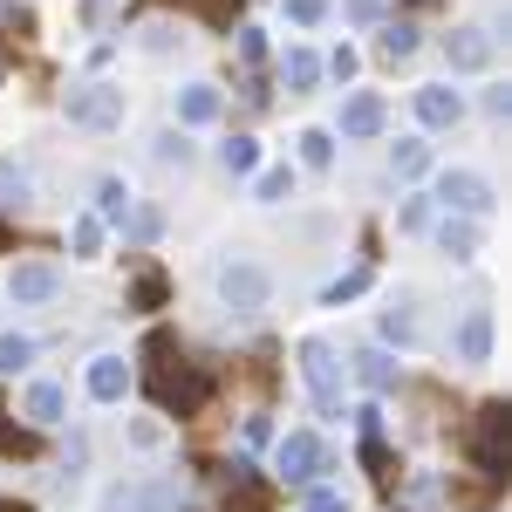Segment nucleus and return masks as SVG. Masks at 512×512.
Wrapping results in <instances>:
<instances>
[{
	"mask_svg": "<svg viewBox=\"0 0 512 512\" xmlns=\"http://www.w3.org/2000/svg\"><path fill=\"white\" fill-rule=\"evenodd\" d=\"M144 362H151L144 383H151L164 417H198V410L212 403V376L178 349V335H151V342H144Z\"/></svg>",
	"mask_w": 512,
	"mask_h": 512,
	"instance_id": "f257e3e1",
	"label": "nucleus"
},
{
	"mask_svg": "<svg viewBox=\"0 0 512 512\" xmlns=\"http://www.w3.org/2000/svg\"><path fill=\"white\" fill-rule=\"evenodd\" d=\"M472 458H478V472L492 478V485H506V472H512V410L506 403H485V410H478Z\"/></svg>",
	"mask_w": 512,
	"mask_h": 512,
	"instance_id": "f03ea898",
	"label": "nucleus"
},
{
	"mask_svg": "<svg viewBox=\"0 0 512 512\" xmlns=\"http://www.w3.org/2000/svg\"><path fill=\"white\" fill-rule=\"evenodd\" d=\"M219 301L239 308V315H260L274 301V280H267V267H253V260H226L219 267Z\"/></svg>",
	"mask_w": 512,
	"mask_h": 512,
	"instance_id": "7ed1b4c3",
	"label": "nucleus"
},
{
	"mask_svg": "<svg viewBox=\"0 0 512 512\" xmlns=\"http://www.w3.org/2000/svg\"><path fill=\"white\" fill-rule=\"evenodd\" d=\"M69 123H82V130H117L123 123V89L117 82H82V89H69Z\"/></svg>",
	"mask_w": 512,
	"mask_h": 512,
	"instance_id": "20e7f679",
	"label": "nucleus"
},
{
	"mask_svg": "<svg viewBox=\"0 0 512 512\" xmlns=\"http://www.w3.org/2000/svg\"><path fill=\"white\" fill-rule=\"evenodd\" d=\"M274 472L287 478V485H315L321 472H328V444H321L315 431H287L274 451Z\"/></svg>",
	"mask_w": 512,
	"mask_h": 512,
	"instance_id": "39448f33",
	"label": "nucleus"
},
{
	"mask_svg": "<svg viewBox=\"0 0 512 512\" xmlns=\"http://www.w3.org/2000/svg\"><path fill=\"white\" fill-rule=\"evenodd\" d=\"M301 376H308V390H315L321 417H342V362L328 342H301Z\"/></svg>",
	"mask_w": 512,
	"mask_h": 512,
	"instance_id": "423d86ee",
	"label": "nucleus"
},
{
	"mask_svg": "<svg viewBox=\"0 0 512 512\" xmlns=\"http://www.w3.org/2000/svg\"><path fill=\"white\" fill-rule=\"evenodd\" d=\"M492 55H499V41L485 35V28H451V35H444V62H451L458 76H478V69H492Z\"/></svg>",
	"mask_w": 512,
	"mask_h": 512,
	"instance_id": "0eeeda50",
	"label": "nucleus"
},
{
	"mask_svg": "<svg viewBox=\"0 0 512 512\" xmlns=\"http://www.w3.org/2000/svg\"><path fill=\"white\" fill-rule=\"evenodd\" d=\"M437 198H444L451 212H465V219H485V212H492V185H485L478 171H444V178H437Z\"/></svg>",
	"mask_w": 512,
	"mask_h": 512,
	"instance_id": "6e6552de",
	"label": "nucleus"
},
{
	"mask_svg": "<svg viewBox=\"0 0 512 512\" xmlns=\"http://www.w3.org/2000/svg\"><path fill=\"white\" fill-rule=\"evenodd\" d=\"M7 294H14L21 308H41V301H55V294H62V274H55L48 260H21V267L7 274Z\"/></svg>",
	"mask_w": 512,
	"mask_h": 512,
	"instance_id": "1a4fd4ad",
	"label": "nucleus"
},
{
	"mask_svg": "<svg viewBox=\"0 0 512 512\" xmlns=\"http://www.w3.org/2000/svg\"><path fill=\"white\" fill-rule=\"evenodd\" d=\"M458 117H465V96L458 89H444V82L437 89H417V123L424 130H451Z\"/></svg>",
	"mask_w": 512,
	"mask_h": 512,
	"instance_id": "9d476101",
	"label": "nucleus"
},
{
	"mask_svg": "<svg viewBox=\"0 0 512 512\" xmlns=\"http://www.w3.org/2000/svg\"><path fill=\"white\" fill-rule=\"evenodd\" d=\"M103 512H171V492L164 485H110Z\"/></svg>",
	"mask_w": 512,
	"mask_h": 512,
	"instance_id": "9b49d317",
	"label": "nucleus"
},
{
	"mask_svg": "<svg viewBox=\"0 0 512 512\" xmlns=\"http://www.w3.org/2000/svg\"><path fill=\"white\" fill-rule=\"evenodd\" d=\"M123 390H130V362L123 355H96L89 362V396L96 403H123Z\"/></svg>",
	"mask_w": 512,
	"mask_h": 512,
	"instance_id": "f8f14e48",
	"label": "nucleus"
},
{
	"mask_svg": "<svg viewBox=\"0 0 512 512\" xmlns=\"http://www.w3.org/2000/svg\"><path fill=\"white\" fill-rule=\"evenodd\" d=\"M458 362H492V308H472L458 321Z\"/></svg>",
	"mask_w": 512,
	"mask_h": 512,
	"instance_id": "ddd939ff",
	"label": "nucleus"
},
{
	"mask_svg": "<svg viewBox=\"0 0 512 512\" xmlns=\"http://www.w3.org/2000/svg\"><path fill=\"white\" fill-rule=\"evenodd\" d=\"M219 110H226V96L212 82H185L178 89V123H219Z\"/></svg>",
	"mask_w": 512,
	"mask_h": 512,
	"instance_id": "4468645a",
	"label": "nucleus"
},
{
	"mask_svg": "<svg viewBox=\"0 0 512 512\" xmlns=\"http://www.w3.org/2000/svg\"><path fill=\"white\" fill-rule=\"evenodd\" d=\"M226 512H274V485H260L253 465H233V499H226Z\"/></svg>",
	"mask_w": 512,
	"mask_h": 512,
	"instance_id": "2eb2a0df",
	"label": "nucleus"
},
{
	"mask_svg": "<svg viewBox=\"0 0 512 512\" xmlns=\"http://www.w3.org/2000/svg\"><path fill=\"white\" fill-rule=\"evenodd\" d=\"M376 130H383V96H369V89L349 96L342 103V137H376Z\"/></svg>",
	"mask_w": 512,
	"mask_h": 512,
	"instance_id": "dca6fc26",
	"label": "nucleus"
},
{
	"mask_svg": "<svg viewBox=\"0 0 512 512\" xmlns=\"http://www.w3.org/2000/svg\"><path fill=\"white\" fill-rule=\"evenodd\" d=\"M437 246H444L451 260H472L478 253V226L465 219V212H444V219H437Z\"/></svg>",
	"mask_w": 512,
	"mask_h": 512,
	"instance_id": "f3484780",
	"label": "nucleus"
},
{
	"mask_svg": "<svg viewBox=\"0 0 512 512\" xmlns=\"http://www.w3.org/2000/svg\"><path fill=\"white\" fill-rule=\"evenodd\" d=\"M424 328H417V301L410 294H396L390 308H383V342H396V349H410Z\"/></svg>",
	"mask_w": 512,
	"mask_h": 512,
	"instance_id": "a211bd4d",
	"label": "nucleus"
},
{
	"mask_svg": "<svg viewBox=\"0 0 512 512\" xmlns=\"http://www.w3.org/2000/svg\"><path fill=\"white\" fill-rule=\"evenodd\" d=\"M62 410H69V396L55 390V383H35V390H28V403H21V417H28L35 431H48V424H62Z\"/></svg>",
	"mask_w": 512,
	"mask_h": 512,
	"instance_id": "6ab92c4d",
	"label": "nucleus"
},
{
	"mask_svg": "<svg viewBox=\"0 0 512 512\" xmlns=\"http://www.w3.org/2000/svg\"><path fill=\"white\" fill-rule=\"evenodd\" d=\"M280 76H287V89H294V96H308V89L321 82V55H315V48H287Z\"/></svg>",
	"mask_w": 512,
	"mask_h": 512,
	"instance_id": "aec40b11",
	"label": "nucleus"
},
{
	"mask_svg": "<svg viewBox=\"0 0 512 512\" xmlns=\"http://www.w3.org/2000/svg\"><path fill=\"white\" fill-rule=\"evenodd\" d=\"M390 171H396V178H424V171H431V144L396 137V144H390Z\"/></svg>",
	"mask_w": 512,
	"mask_h": 512,
	"instance_id": "412c9836",
	"label": "nucleus"
},
{
	"mask_svg": "<svg viewBox=\"0 0 512 512\" xmlns=\"http://www.w3.org/2000/svg\"><path fill=\"white\" fill-rule=\"evenodd\" d=\"M96 219H103V226H130V192H123V178H103V185H96Z\"/></svg>",
	"mask_w": 512,
	"mask_h": 512,
	"instance_id": "4be33fe9",
	"label": "nucleus"
},
{
	"mask_svg": "<svg viewBox=\"0 0 512 512\" xmlns=\"http://www.w3.org/2000/svg\"><path fill=\"white\" fill-rule=\"evenodd\" d=\"M355 376H362V383H369V390L383 396V390H396V362L383 349H362L355 355Z\"/></svg>",
	"mask_w": 512,
	"mask_h": 512,
	"instance_id": "5701e85b",
	"label": "nucleus"
},
{
	"mask_svg": "<svg viewBox=\"0 0 512 512\" xmlns=\"http://www.w3.org/2000/svg\"><path fill=\"white\" fill-rule=\"evenodd\" d=\"M219 164H226L233 178H253V171H260V144H253V137H226V144H219Z\"/></svg>",
	"mask_w": 512,
	"mask_h": 512,
	"instance_id": "b1692460",
	"label": "nucleus"
},
{
	"mask_svg": "<svg viewBox=\"0 0 512 512\" xmlns=\"http://www.w3.org/2000/svg\"><path fill=\"white\" fill-rule=\"evenodd\" d=\"M294 144H301V164H308V171H328V164H335V137H328V130H301Z\"/></svg>",
	"mask_w": 512,
	"mask_h": 512,
	"instance_id": "393cba45",
	"label": "nucleus"
},
{
	"mask_svg": "<svg viewBox=\"0 0 512 512\" xmlns=\"http://www.w3.org/2000/svg\"><path fill=\"white\" fill-rule=\"evenodd\" d=\"M287 192H294V171H287V164H267V171L253 178V198H260V205H280Z\"/></svg>",
	"mask_w": 512,
	"mask_h": 512,
	"instance_id": "a878e982",
	"label": "nucleus"
},
{
	"mask_svg": "<svg viewBox=\"0 0 512 512\" xmlns=\"http://www.w3.org/2000/svg\"><path fill=\"white\" fill-rule=\"evenodd\" d=\"M69 246H76V260H96V246H103V219L82 212L76 226H69Z\"/></svg>",
	"mask_w": 512,
	"mask_h": 512,
	"instance_id": "bb28decb",
	"label": "nucleus"
},
{
	"mask_svg": "<svg viewBox=\"0 0 512 512\" xmlns=\"http://www.w3.org/2000/svg\"><path fill=\"white\" fill-rule=\"evenodd\" d=\"M383 55H390V62H410V55H417V28H410V21H390V28H383Z\"/></svg>",
	"mask_w": 512,
	"mask_h": 512,
	"instance_id": "cd10ccee",
	"label": "nucleus"
},
{
	"mask_svg": "<svg viewBox=\"0 0 512 512\" xmlns=\"http://www.w3.org/2000/svg\"><path fill=\"white\" fill-rule=\"evenodd\" d=\"M21 205H28V171L0 164V212H21Z\"/></svg>",
	"mask_w": 512,
	"mask_h": 512,
	"instance_id": "c85d7f7f",
	"label": "nucleus"
},
{
	"mask_svg": "<svg viewBox=\"0 0 512 512\" xmlns=\"http://www.w3.org/2000/svg\"><path fill=\"white\" fill-rule=\"evenodd\" d=\"M35 362V342L28 335H0V376H14V369H28Z\"/></svg>",
	"mask_w": 512,
	"mask_h": 512,
	"instance_id": "c756f323",
	"label": "nucleus"
},
{
	"mask_svg": "<svg viewBox=\"0 0 512 512\" xmlns=\"http://www.w3.org/2000/svg\"><path fill=\"white\" fill-rule=\"evenodd\" d=\"M171 7H192V14L212 21V28H233L239 21V0H171Z\"/></svg>",
	"mask_w": 512,
	"mask_h": 512,
	"instance_id": "7c9ffc66",
	"label": "nucleus"
},
{
	"mask_svg": "<svg viewBox=\"0 0 512 512\" xmlns=\"http://www.w3.org/2000/svg\"><path fill=\"white\" fill-rule=\"evenodd\" d=\"M362 287H369V274H362V267H355V274L328 280V287H321V301H328V308H342V301H355V294H362Z\"/></svg>",
	"mask_w": 512,
	"mask_h": 512,
	"instance_id": "2f4dec72",
	"label": "nucleus"
},
{
	"mask_svg": "<svg viewBox=\"0 0 512 512\" xmlns=\"http://www.w3.org/2000/svg\"><path fill=\"white\" fill-rule=\"evenodd\" d=\"M239 62H246V69L267 62V35H260V28H239Z\"/></svg>",
	"mask_w": 512,
	"mask_h": 512,
	"instance_id": "473e14b6",
	"label": "nucleus"
},
{
	"mask_svg": "<svg viewBox=\"0 0 512 512\" xmlns=\"http://www.w3.org/2000/svg\"><path fill=\"white\" fill-rule=\"evenodd\" d=\"M396 226H403V233H424V226H431V198H410V205L396 212Z\"/></svg>",
	"mask_w": 512,
	"mask_h": 512,
	"instance_id": "72a5a7b5",
	"label": "nucleus"
},
{
	"mask_svg": "<svg viewBox=\"0 0 512 512\" xmlns=\"http://www.w3.org/2000/svg\"><path fill=\"white\" fill-rule=\"evenodd\" d=\"M158 164H178V171H185V164H192V144L164 130V137H158Z\"/></svg>",
	"mask_w": 512,
	"mask_h": 512,
	"instance_id": "f704fd0d",
	"label": "nucleus"
},
{
	"mask_svg": "<svg viewBox=\"0 0 512 512\" xmlns=\"http://www.w3.org/2000/svg\"><path fill=\"white\" fill-rule=\"evenodd\" d=\"M321 14H328V0H287V21H301V28H315Z\"/></svg>",
	"mask_w": 512,
	"mask_h": 512,
	"instance_id": "c9c22d12",
	"label": "nucleus"
},
{
	"mask_svg": "<svg viewBox=\"0 0 512 512\" xmlns=\"http://www.w3.org/2000/svg\"><path fill=\"white\" fill-rule=\"evenodd\" d=\"M0 451H14V458H35V437L14 431V424H0Z\"/></svg>",
	"mask_w": 512,
	"mask_h": 512,
	"instance_id": "e433bc0d",
	"label": "nucleus"
},
{
	"mask_svg": "<svg viewBox=\"0 0 512 512\" xmlns=\"http://www.w3.org/2000/svg\"><path fill=\"white\" fill-rule=\"evenodd\" d=\"M321 76L349 82V76H355V48H335V55H328V62H321Z\"/></svg>",
	"mask_w": 512,
	"mask_h": 512,
	"instance_id": "4c0bfd02",
	"label": "nucleus"
},
{
	"mask_svg": "<svg viewBox=\"0 0 512 512\" xmlns=\"http://www.w3.org/2000/svg\"><path fill=\"white\" fill-rule=\"evenodd\" d=\"M130 301H137V308H158V301H164V274H144V280H137V294H130Z\"/></svg>",
	"mask_w": 512,
	"mask_h": 512,
	"instance_id": "58836bf2",
	"label": "nucleus"
},
{
	"mask_svg": "<svg viewBox=\"0 0 512 512\" xmlns=\"http://www.w3.org/2000/svg\"><path fill=\"white\" fill-rule=\"evenodd\" d=\"M171 41H185L171 21H151V28H144V48H171Z\"/></svg>",
	"mask_w": 512,
	"mask_h": 512,
	"instance_id": "ea45409f",
	"label": "nucleus"
},
{
	"mask_svg": "<svg viewBox=\"0 0 512 512\" xmlns=\"http://www.w3.org/2000/svg\"><path fill=\"white\" fill-rule=\"evenodd\" d=\"M342 14H349V21H376V14H383V0H342Z\"/></svg>",
	"mask_w": 512,
	"mask_h": 512,
	"instance_id": "a19ab883",
	"label": "nucleus"
},
{
	"mask_svg": "<svg viewBox=\"0 0 512 512\" xmlns=\"http://www.w3.org/2000/svg\"><path fill=\"white\" fill-rule=\"evenodd\" d=\"M308 512H349V499H342V492H315V499H308Z\"/></svg>",
	"mask_w": 512,
	"mask_h": 512,
	"instance_id": "79ce46f5",
	"label": "nucleus"
},
{
	"mask_svg": "<svg viewBox=\"0 0 512 512\" xmlns=\"http://www.w3.org/2000/svg\"><path fill=\"white\" fill-rule=\"evenodd\" d=\"M7 246H14V226H7V219H0V253H7Z\"/></svg>",
	"mask_w": 512,
	"mask_h": 512,
	"instance_id": "37998d69",
	"label": "nucleus"
},
{
	"mask_svg": "<svg viewBox=\"0 0 512 512\" xmlns=\"http://www.w3.org/2000/svg\"><path fill=\"white\" fill-rule=\"evenodd\" d=\"M0 7H7V0H0Z\"/></svg>",
	"mask_w": 512,
	"mask_h": 512,
	"instance_id": "c03bdc74",
	"label": "nucleus"
}]
</instances>
